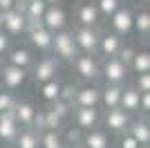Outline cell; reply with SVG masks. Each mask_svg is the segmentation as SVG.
I'll use <instances>...</instances> for the list:
<instances>
[{"mask_svg": "<svg viewBox=\"0 0 150 148\" xmlns=\"http://www.w3.org/2000/svg\"><path fill=\"white\" fill-rule=\"evenodd\" d=\"M65 25H67V11L63 9L61 5H52L47 7V11L43 16V27L52 34H58V31L65 29Z\"/></svg>", "mask_w": 150, "mask_h": 148, "instance_id": "obj_10", "label": "cell"}, {"mask_svg": "<svg viewBox=\"0 0 150 148\" xmlns=\"http://www.w3.org/2000/svg\"><path fill=\"white\" fill-rule=\"evenodd\" d=\"M50 110H54V115H58V117H61V121L65 123V121L69 119V115H72V103H67V101L58 99V101H54V103L50 105Z\"/></svg>", "mask_w": 150, "mask_h": 148, "instance_id": "obj_31", "label": "cell"}, {"mask_svg": "<svg viewBox=\"0 0 150 148\" xmlns=\"http://www.w3.org/2000/svg\"><path fill=\"white\" fill-rule=\"evenodd\" d=\"M25 36H27L29 45L36 49V52L47 54V52L52 49V38H54V34H52V31H47L43 25H38V27H29Z\"/></svg>", "mask_w": 150, "mask_h": 148, "instance_id": "obj_13", "label": "cell"}, {"mask_svg": "<svg viewBox=\"0 0 150 148\" xmlns=\"http://www.w3.org/2000/svg\"><path fill=\"white\" fill-rule=\"evenodd\" d=\"M128 74H130L128 65L121 63L117 56H112V58H103L101 70H99V76H103L105 85H123L125 81H128Z\"/></svg>", "mask_w": 150, "mask_h": 148, "instance_id": "obj_2", "label": "cell"}, {"mask_svg": "<svg viewBox=\"0 0 150 148\" xmlns=\"http://www.w3.org/2000/svg\"><path fill=\"white\" fill-rule=\"evenodd\" d=\"M144 148H146V146H144Z\"/></svg>", "mask_w": 150, "mask_h": 148, "instance_id": "obj_47", "label": "cell"}, {"mask_svg": "<svg viewBox=\"0 0 150 148\" xmlns=\"http://www.w3.org/2000/svg\"><path fill=\"white\" fill-rule=\"evenodd\" d=\"M40 88V99L43 101H47V103H54V101H58L61 99V92H63V83L61 81H50V83H43V85H38Z\"/></svg>", "mask_w": 150, "mask_h": 148, "instance_id": "obj_28", "label": "cell"}, {"mask_svg": "<svg viewBox=\"0 0 150 148\" xmlns=\"http://www.w3.org/2000/svg\"><path fill=\"white\" fill-rule=\"evenodd\" d=\"M128 70H132L134 74H148L150 72V52L148 49H141V52H134Z\"/></svg>", "mask_w": 150, "mask_h": 148, "instance_id": "obj_27", "label": "cell"}, {"mask_svg": "<svg viewBox=\"0 0 150 148\" xmlns=\"http://www.w3.org/2000/svg\"><path fill=\"white\" fill-rule=\"evenodd\" d=\"M101 101V88L94 83L76 85L74 97H72V108H99Z\"/></svg>", "mask_w": 150, "mask_h": 148, "instance_id": "obj_8", "label": "cell"}, {"mask_svg": "<svg viewBox=\"0 0 150 148\" xmlns=\"http://www.w3.org/2000/svg\"><path fill=\"white\" fill-rule=\"evenodd\" d=\"M0 148H5V146H0Z\"/></svg>", "mask_w": 150, "mask_h": 148, "instance_id": "obj_46", "label": "cell"}, {"mask_svg": "<svg viewBox=\"0 0 150 148\" xmlns=\"http://www.w3.org/2000/svg\"><path fill=\"white\" fill-rule=\"evenodd\" d=\"M16 9V0H0V14H9Z\"/></svg>", "mask_w": 150, "mask_h": 148, "instance_id": "obj_37", "label": "cell"}, {"mask_svg": "<svg viewBox=\"0 0 150 148\" xmlns=\"http://www.w3.org/2000/svg\"><path fill=\"white\" fill-rule=\"evenodd\" d=\"M38 148H65L63 132H58V130H43V132H38Z\"/></svg>", "mask_w": 150, "mask_h": 148, "instance_id": "obj_23", "label": "cell"}, {"mask_svg": "<svg viewBox=\"0 0 150 148\" xmlns=\"http://www.w3.org/2000/svg\"><path fill=\"white\" fill-rule=\"evenodd\" d=\"M101 121H103V130L108 135H123V132H128L132 117L128 112H123L121 108H112V110H105L101 115Z\"/></svg>", "mask_w": 150, "mask_h": 148, "instance_id": "obj_5", "label": "cell"}, {"mask_svg": "<svg viewBox=\"0 0 150 148\" xmlns=\"http://www.w3.org/2000/svg\"><path fill=\"white\" fill-rule=\"evenodd\" d=\"M132 56H134V49H132V47H128V45H123V47H121V52L117 54V58H119L121 63H125V65H130Z\"/></svg>", "mask_w": 150, "mask_h": 148, "instance_id": "obj_33", "label": "cell"}, {"mask_svg": "<svg viewBox=\"0 0 150 148\" xmlns=\"http://www.w3.org/2000/svg\"><path fill=\"white\" fill-rule=\"evenodd\" d=\"M134 90H137V92H150V72L148 74H137Z\"/></svg>", "mask_w": 150, "mask_h": 148, "instance_id": "obj_32", "label": "cell"}, {"mask_svg": "<svg viewBox=\"0 0 150 148\" xmlns=\"http://www.w3.org/2000/svg\"><path fill=\"white\" fill-rule=\"evenodd\" d=\"M34 61H36L34 52L29 47H23V45L11 47L5 56V65H13V68H20V70H29L34 65Z\"/></svg>", "mask_w": 150, "mask_h": 148, "instance_id": "obj_14", "label": "cell"}, {"mask_svg": "<svg viewBox=\"0 0 150 148\" xmlns=\"http://www.w3.org/2000/svg\"><path fill=\"white\" fill-rule=\"evenodd\" d=\"M0 31H2V14H0Z\"/></svg>", "mask_w": 150, "mask_h": 148, "instance_id": "obj_40", "label": "cell"}, {"mask_svg": "<svg viewBox=\"0 0 150 148\" xmlns=\"http://www.w3.org/2000/svg\"><path fill=\"white\" fill-rule=\"evenodd\" d=\"M58 72H61V61H56L52 54H47V56H43V58L34 61V65H31V79H34L36 85L56 81Z\"/></svg>", "mask_w": 150, "mask_h": 148, "instance_id": "obj_1", "label": "cell"}, {"mask_svg": "<svg viewBox=\"0 0 150 148\" xmlns=\"http://www.w3.org/2000/svg\"><path fill=\"white\" fill-rule=\"evenodd\" d=\"M25 2H29V0H25Z\"/></svg>", "mask_w": 150, "mask_h": 148, "instance_id": "obj_44", "label": "cell"}, {"mask_svg": "<svg viewBox=\"0 0 150 148\" xmlns=\"http://www.w3.org/2000/svg\"><path fill=\"white\" fill-rule=\"evenodd\" d=\"M69 119L74 121V128L81 132H88L92 128H99L101 123V110L99 108H72Z\"/></svg>", "mask_w": 150, "mask_h": 148, "instance_id": "obj_7", "label": "cell"}, {"mask_svg": "<svg viewBox=\"0 0 150 148\" xmlns=\"http://www.w3.org/2000/svg\"><path fill=\"white\" fill-rule=\"evenodd\" d=\"M132 31H137L141 38L150 36V11L148 9H139L132 16Z\"/></svg>", "mask_w": 150, "mask_h": 148, "instance_id": "obj_25", "label": "cell"}, {"mask_svg": "<svg viewBox=\"0 0 150 148\" xmlns=\"http://www.w3.org/2000/svg\"><path fill=\"white\" fill-rule=\"evenodd\" d=\"M27 76H29L27 70L13 68V65H2L0 68V85L7 92H16V90H20V88L25 85Z\"/></svg>", "mask_w": 150, "mask_h": 148, "instance_id": "obj_9", "label": "cell"}, {"mask_svg": "<svg viewBox=\"0 0 150 148\" xmlns=\"http://www.w3.org/2000/svg\"><path fill=\"white\" fill-rule=\"evenodd\" d=\"M65 148H85L83 144H69V146H65Z\"/></svg>", "mask_w": 150, "mask_h": 148, "instance_id": "obj_38", "label": "cell"}, {"mask_svg": "<svg viewBox=\"0 0 150 148\" xmlns=\"http://www.w3.org/2000/svg\"><path fill=\"white\" fill-rule=\"evenodd\" d=\"M94 5L99 9L101 18H112L114 14L119 11V7H123V5H119L117 0H94Z\"/></svg>", "mask_w": 150, "mask_h": 148, "instance_id": "obj_29", "label": "cell"}, {"mask_svg": "<svg viewBox=\"0 0 150 148\" xmlns=\"http://www.w3.org/2000/svg\"><path fill=\"white\" fill-rule=\"evenodd\" d=\"M16 103H18V97H16L13 92L0 90V115H2V112H13Z\"/></svg>", "mask_w": 150, "mask_h": 148, "instance_id": "obj_30", "label": "cell"}, {"mask_svg": "<svg viewBox=\"0 0 150 148\" xmlns=\"http://www.w3.org/2000/svg\"><path fill=\"white\" fill-rule=\"evenodd\" d=\"M74 65V72L81 76L85 83H94L99 79V70H101V61L99 56H90V54H79L72 61Z\"/></svg>", "mask_w": 150, "mask_h": 148, "instance_id": "obj_6", "label": "cell"}, {"mask_svg": "<svg viewBox=\"0 0 150 148\" xmlns=\"http://www.w3.org/2000/svg\"><path fill=\"white\" fill-rule=\"evenodd\" d=\"M0 90H2V85H0Z\"/></svg>", "mask_w": 150, "mask_h": 148, "instance_id": "obj_45", "label": "cell"}, {"mask_svg": "<svg viewBox=\"0 0 150 148\" xmlns=\"http://www.w3.org/2000/svg\"><path fill=\"white\" fill-rule=\"evenodd\" d=\"M128 135L139 144V146H150V123L146 119H134L128 126Z\"/></svg>", "mask_w": 150, "mask_h": 148, "instance_id": "obj_21", "label": "cell"}, {"mask_svg": "<svg viewBox=\"0 0 150 148\" xmlns=\"http://www.w3.org/2000/svg\"><path fill=\"white\" fill-rule=\"evenodd\" d=\"M123 47V38H119L112 31H103L99 34V47H96V54H101L103 58H112L117 56Z\"/></svg>", "mask_w": 150, "mask_h": 148, "instance_id": "obj_15", "label": "cell"}, {"mask_svg": "<svg viewBox=\"0 0 150 148\" xmlns=\"http://www.w3.org/2000/svg\"><path fill=\"white\" fill-rule=\"evenodd\" d=\"M132 16H134V14H132L128 7H119V11L110 18V27H112L110 31L117 34L119 38L128 36V34L132 31Z\"/></svg>", "mask_w": 150, "mask_h": 148, "instance_id": "obj_16", "label": "cell"}, {"mask_svg": "<svg viewBox=\"0 0 150 148\" xmlns=\"http://www.w3.org/2000/svg\"><path fill=\"white\" fill-rule=\"evenodd\" d=\"M139 112H150V92H141L139 97Z\"/></svg>", "mask_w": 150, "mask_h": 148, "instance_id": "obj_36", "label": "cell"}, {"mask_svg": "<svg viewBox=\"0 0 150 148\" xmlns=\"http://www.w3.org/2000/svg\"><path fill=\"white\" fill-rule=\"evenodd\" d=\"M99 29L94 27H76L72 31V38H74V45H76V52L79 54H90V56H96V47H99Z\"/></svg>", "mask_w": 150, "mask_h": 148, "instance_id": "obj_4", "label": "cell"}, {"mask_svg": "<svg viewBox=\"0 0 150 148\" xmlns=\"http://www.w3.org/2000/svg\"><path fill=\"white\" fill-rule=\"evenodd\" d=\"M117 2H119V5H123V2H128V0H117Z\"/></svg>", "mask_w": 150, "mask_h": 148, "instance_id": "obj_41", "label": "cell"}, {"mask_svg": "<svg viewBox=\"0 0 150 148\" xmlns=\"http://www.w3.org/2000/svg\"><path fill=\"white\" fill-rule=\"evenodd\" d=\"M76 23H79V27H94V29L99 27L101 14L94 5V0H83L76 7Z\"/></svg>", "mask_w": 150, "mask_h": 148, "instance_id": "obj_11", "label": "cell"}, {"mask_svg": "<svg viewBox=\"0 0 150 148\" xmlns=\"http://www.w3.org/2000/svg\"><path fill=\"white\" fill-rule=\"evenodd\" d=\"M45 2H47L50 7H52V5H61V0H45Z\"/></svg>", "mask_w": 150, "mask_h": 148, "instance_id": "obj_39", "label": "cell"}, {"mask_svg": "<svg viewBox=\"0 0 150 148\" xmlns=\"http://www.w3.org/2000/svg\"><path fill=\"white\" fill-rule=\"evenodd\" d=\"M38 115V108L31 101H20L16 103V108H13V117H16V121H18L20 128H34V119H36Z\"/></svg>", "mask_w": 150, "mask_h": 148, "instance_id": "obj_17", "label": "cell"}, {"mask_svg": "<svg viewBox=\"0 0 150 148\" xmlns=\"http://www.w3.org/2000/svg\"><path fill=\"white\" fill-rule=\"evenodd\" d=\"M139 97H141V92H137L134 90V85H123L121 88V99H119V108L123 112H128V115H137L139 112Z\"/></svg>", "mask_w": 150, "mask_h": 148, "instance_id": "obj_20", "label": "cell"}, {"mask_svg": "<svg viewBox=\"0 0 150 148\" xmlns=\"http://www.w3.org/2000/svg\"><path fill=\"white\" fill-rule=\"evenodd\" d=\"M47 2L45 0H29L25 7V18L27 23H43V16L47 11Z\"/></svg>", "mask_w": 150, "mask_h": 148, "instance_id": "obj_24", "label": "cell"}, {"mask_svg": "<svg viewBox=\"0 0 150 148\" xmlns=\"http://www.w3.org/2000/svg\"><path fill=\"white\" fill-rule=\"evenodd\" d=\"M0 68H2V61H0Z\"/></svg>", "mask_w": 150, "mask_h": 148, "instance_id": "obj_43", "label": "cell"}, {"mask_svg": "<svg viewBox=\"0 0 150 148\" xmlns=\"http://www.w3.org/2000/svg\"><path fill=\"white\" fill-rule=\"evenodd\" d=\"M2 34H7L9 38L27 34V18L16 9L9 14H2Z\"/></svg>", "mask_w": 150, "mask_h": 148, "instance_id": "obj_12", "label": "cell"}, {"mask_svg": "<svg viewBox=\"0 0 150 148\" xmlns=\"http://www.w3.org/2000/svg\"><path fill=\"white\" fill-rule=\"evenodd\" d=\"M81 144L85 148H112L110 135H108L103 128H92V130H88V132H83Z\"/></svg>", "mask_w": 150, "mask_h": 148, "instance_id": "obj_19", "label": "cell"}, {"mask_svg": "<svg viewBox=\"0 0 150 148\" xmlns=\"http://www.w3.org/2000/svg\"><path fill=\"white\" fill-rule=\"evenodd\" d=\"M9 49H11V38L7 36V34H2V31H0V58H5Z\"/></svg>", "mask_w": 150, "mask_h": 148, "instance_id": "obj_35", "label": "cell"}, {"mask_svg": "<svg viewBox=\"0 0 150 148\" xmlns=\"http://www.w3.org/2000/svg\"><path fill=\"white\" fill-rule=\"evenodd\" d=\"M121 88H123V85H103V88H101V101H99V108H103V110L119 108Z\"/></svg>", "mask_w": 150, "mask_h": 148, "instance_id": "obj_22", "label": "cell"}, {"mask_svg": "<svg viewBox=\"0 0 150 148\" xmlns=\"http://www.w3.org/2000/svg\"><path fill=\"white\" fill-rule=\"evenodd\" d=\"M18 132H20V126L16 121V117H13V112H2L0 115V142L13 144Z\"/></svg>", "mask_w": 150, "mask_h": 148, "instance_id": "obj_18", "label": "cell"}, {"mask_svg": "<svg viewBox=\"0 0 150 148\" xmlns=\"http://www.w3.org/2000/svg\"><path fill=\"white\" fill-rule=\"evenodd\" d=\"M119 148H144V146H139L128 132H123V135H119Z\"/></svg>", "mask_w": 150, "mask_h": 148, "instance_id": "obj_34", "label": "cell"}, {"mask_svg": "<svg viewBox=\"0 0 150 148\" xmlns=\"http://www.w3.org/2000/svg\"><path fill=\"white\" fill-rule=\"evenodd\" d=\"M52 56L56 58V61H74L76 56H79V52H76V45H74V38H72V31L63 29L58 31V34H54V38H52Z\"/></svg>", "mask_w": 150, "mask_h": 148, "instance_id": "obj_3", "label": "cell"}, {"mask_svg": "<svg viewBox=\"0 0 150 148\" xmlns=\"http://www.w3.org/2000/svg\"><path fill=\"white\" fill-rule=\"evenodd\" d=\"M141 2H148V0H141Z\"/></svg>", "mask_w": 150, "mask_h": 148, "instance_id": "obj_42", "label": "cell"}, {"mask_svg": "<svg viewBox=\"0 0 150 148\" xmlns=\"http://www.w3.org/2000/svg\"><path fill=\"white\" fill-rule=\"evenodd\" d=\"M13 148H38V132L34 128H20L11 144Z\"/></svg>", "mask_w": 150, "mask_h": 148, "instance_id": "obj_26", "label": "cell"}]
</instances>
